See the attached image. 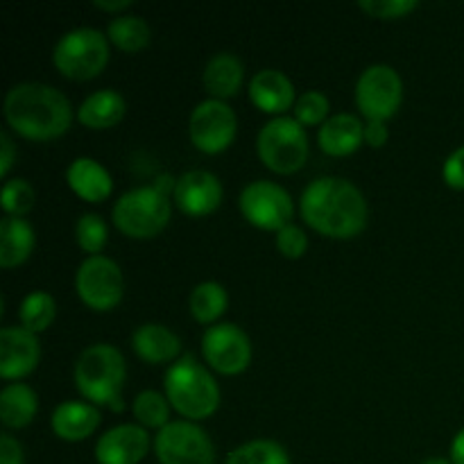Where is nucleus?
<instances>
[{"label":"nucleus","mask_w":464,"mask_h":464,"mask_svg":"<svg viewBox=\"0 0 464 464\" xmlns=\"http://www.w3.org/2000/svg\"><path fill=\"white\" fill-rule=\"evenodd\" d=\"M302 216L313 229L349 238L367 222V202L358 186L343 177H317L302 193Z\"/></svg>","instance_id":"obj_1"},{"label":"nucleus","mask_w":464,"mask_h":464,"mask_svg":"<svg viewBox=\"0 0 464 464\" xmlns=\"http://www.w3.org/2000/svg\"><path fill=\"white\" fill-rule=\"evenodd\" d=\"M3 111L9 125L27 139H53L71 125L72 109L57 86L18 82L5 93Z\"/></svg>","instance_id":"obj_2"},{"label":"nucleus","mask_w":464,"mask_h":464,"mask_svg":"<svg viewBox=\"0 0 464 464\" xmlns=\"http://www.w3.org/2000/svg\"><path fill=\"white\" fill-rule=\"evenodd\" d=\"M163 388H166L168 401L190 420L208 417L220 403V388L216 379L190 353L168 367Z\"/></svg>","instance_id":"obj_3"},{"label":"nucleus","mask_w":464,"mask_h":464,"mask_svg":"<svg viewBox=\"0 0 464 464\" xmlns=\"http://www.w3.org/2000/svg\"><path fill=\"white\" fill-rule=\"evenodd\" d=\"M75 385L86 399L95 403H111L122 408L121 385L125 379V358L113 344L98 343L86 347L75 362Z\"/></svg>","instance_id":"obj_4"},{"label":"nucleus","mask_w":464,"mask_h":464,"mask_svg":"<svg viewBox=\"0 0 464 464\" xmlns=\"http://www.w3.org/2000/svg\"><path fill=\"white\" fill-rule=\"evenodd\" d=\"M170 199L157 186H136L125 190L113 204L111 218L121 231L134 238L159 234L170 220Z\"/></svg>","instance_id":"obj_5"},{"label":"nucleus","mask_w":464,"mask_h":464,"mask_svg":"<svg viewBox=\"0 0 464 464\" xmlns=\"http://www.w3.org/2000/svg\"><path fill=\"white\" fill-rule=\"evenodd\" d=\"M258 157L276 172H295L308 157V136L295 116H276L258 130Z\"/></svg>","instance_id":"obj_6"},{"label":"nucleus","mask_w":464,"mask_h":464,"mask_svg":"<svg viewBox=\"0 0 464 464\" xmlns=\"http://www.w3.org/2000/svg\"><path fill=\"white\" fill-rule=\"evenodd\" d=\"M109 59L107 36L95 27H72L63 32L53 48V62L63 75L89 80L98 75Z\"/></svg>","instance_id":"obj_7"},{"label":"nucleus","mask_w":464,"mask_h":464,"mask_svg":"<svg viewBox=\"0 0 464 464\" xmlns=\"http://www.w3.org/2000/svg\"><path fill=\"white\" fill-rule=\"evenodd\" d=\"M154 453L161 464H213V442L195 421H168L154 435Z\"/></svg>","instance_id":"obj_8"},{"label":"nucleus","mask_w":464,"mask_h":464,"mask_svg":"<svg viewBox=\"0 0 464 464\" xmlns=\"http://www.w3.org/2000/svg\"><path fill=\"white\" fill-rule=\"evenodd\" d=\"M403 98L401 75L390 63H372L356 82V104L367 121H385Z\"/></svg>","instance_id":"obj_9"},{"label":"nucleus","mask_w":464,"mask_h":464,"mask_svg":"<svg viewBox=\"0 0 464 464\" xmlns=\"http://www.w3.org/2000/svg\"><path fill=\"white\" fill-rule=\"evenodd\" d=\"M75 288L82 302L95 311L113 308L122 297V272L113 258L91 254L75 272Z\"/></svg>","instance_id":"obj_10"},{"label":"nucleus","mask_w":464,"mask_h":464,"mask_svg":"<svg viewBox=\"0 0 464 464\" xmlns=\"http://www.w3.org/2000/svg\"><path fill=\"white\" fill-rule=\"evenodd\" d=\"M240 211L252 225L261 229H276L290 225L293 199L284 186L267 179H256L240 190Z\"/></svg>","instance_id":"obj_11"},{"label":"nucleus","mask_w":464,"mask_h":464,"mask_svg":"<svg viewBox=\"0 0 464 464\" xmlns=\"http://www.w3.org/2000/svg\"><path fill=\"white\" fill-rule=\"evenodd\" d=\"M188 131L193 143L204 152H222L236 136V113L225 100L207 98L195 104Z\"/></svg>","instance_id":"obj_12"},{"label":"nucleus","mask_w":464,"mask_h":464,"mask_svg":"<svg viewBox=\"0 0 464 464\" xmlns=\"http://www.w3.org/2000/svg\"><path fill=\"white\" fill-rule=\"evenodd\" d=\"M202 353L213 370L222 374H236L247 367L252 358V344L247 334L231 322H220L204 331Z\"/></svg>","instance_id":"obj_13"},{"label":"nucleus","mask_w":464,"mask_h":464,"mask_svg":"<svg viewBox=\"0 0 464 464\" xmlns=\"http://www.w3.org/2000/svg\"><path fill=\"white\" fill-rule=\"evenodd\" d=\"M172 198L177 207L188 216H204L222 202V184L213 172L193 168L175 181Z\"/></svg>","instance_id":"obj_14"},{"label":"nucleus","mask_w":464,"mask_h":464,"mask_svg":"<svg viewBox=\"0 0 464 464\" xmlns=\"http://www.w3.org/2000/svg\"><path fill=\"white\" fill-rule=\"evenodd\" d=\"M150 447L148 430L140 424H118L100 435L95 458L100 464H139Z\"/></svg>","instance_id":"obj_15"},{"label":"nucleus","mask_w":464,"mask_h":464,"mask_svg":"<svg viewBox=\"0 0 464 464\" xmlns=\"http://www.w3.org/2000/svg\"><path fill=\"white\" fill-rule=\"evenodd\" d=\"M41 347L34 331L25 326H3L0 329V374L5 379H18L32 372L39 362Z\"/></svg>","instance_id":"obj_16"},{"label":"nucleus","mask_w":464,"mask_h":464,"mask_svg":"<svg viewBox=\"0 0 464 464\" xmlns=\"http://www.w3.org/2000/svg\"><path fill=\"white\" fill-rule=\"evenodd\" d=\"M249 98L263 111L281 113L290 107L295 100V84L285 72L276 68H263L249 82Z\"/></svg>","instance_id":"obj_17"},{"label":"nucleus","mask_w":464,"mask_h":464,"mask_svg":"<svg viewBox=\"0 0 464 464\" xmlns=\"http://www.w3.org/2000/svg\"><path fill=\"white\" fill-rule=\"evenodd\" d=\"M50 424L59 438L77 442V440L89 438L98 429L100 411L93 403L86 401H62L53 411Z\"/></svg>","instance_id":"obj_18"},{"label":"nucleus","mask_w":464,"mask_h":464,"mask_svg":"<svg viewBox=\"0 0 464 464\" xmlns=\"http://www.w3.org/2000/svg\"><path fill=\"white\" fill-rule=\"evenodd\" d=\"M317 139H320L324 152L340 157V154L353 152L361 145V140L365 139V125H362L356 113H334V116L322 122Z\"/></svg>","instance_id":"obj_19"},{"label":"nucleus","mask_w":464,"mask_h":464,"mask_svg":"<svg viewBox=\"0 0 464 464\" xmlns=\"http://www.w3.org/2000/svg\"><path fill=\"white\" fill-rule=\"evenodd\" d=\"M68 186L75 190L80 198L89 202H100L111 193V175L102 163L91 157H77L66 170Z\"/></svg>","instance_id":"obj_20"},{"label":"nucleus","mask_w":464,"mask_h":464,"mask_svg":"<svg viewBox=\"0 0 464 464\" xmlns=\"http://www.w3.org/2000/svg\"><path fill=\"white\" fill-rule=\"evenodd\" d=\"M131 344H134L136 353L148 362L172 361L181 349L175 331L159 324V322H145V324L136 326L134 335H131Z\"/></svg>","instance_id":"obj_21"},{"label":"nucleus","mask_w":464,"mask_h":464,"mask_svg":"<svg viewBox=\"0 0 464 464\" xmlns=\"http://www.w3.org/2000/svg\"><path fill=\"white\" fill-rule=\"evenodd\" d=\"M243 62L234 53H218L207 62L202 82L213 98H229L243 84Z\"/></svg>","instance_id":"obj_22"},{"label":"nucleus","mask_w":464,"mask_h":464,"mask_svg":"<svg viewBox=\"0 0 464 464\" xmlns=\"http://www.w3.org/2000/svg\"><path fill=\"white\" fill-rule=\"evenodd\" d=\"M125 98L116 89H98L86 95L84 102L77 109V118L86 127L104 130V127L116 125L125 116Z\"/></svg>","instance_id":"obj_23"},{"label":"nucleus","mask_w":464,"mask_h":464,"mask_svg":"<svg viewBox=\"0 0 464 464\" xmlns=\"http://www.w3.org/2000/svg\"><path fill=\"white\" fill-rule=\"evenodd\" d=\"M34 247V229L21 216H5L0 220V266L14 267L25 261Z\"/></svg>","instance_id":"obj_24"},{"label":"nucleus","mask_w":464,"mask_h":464,"mask_svg":"<svg viewBox=\"0 0 464 464\" xmlns=\"http://www.w3.org/2000/svg\"><path fill=\"white\" fill-rule=\"evenodd\" d=\"M36 415V394L27 383H9L0 390V420L5 426L21 429Z\"/></svg>","instance_id":"obj_25"},{"label":"nucleus","mask_w":464,"mask_h":464,"mask_svg":"<svg viewBox=\"0 0 464 464\" xmlns=\"http://www.w3.org/2000/svg\"><path fill=\"white\" fill-rule=\"evenodd\" d=\"M107 34L118 48L127 50V53H136V50L145 48L150 44V25L143 16L139 14H118L111 18L107 25Z\"/></svg>","instance_id":"obj_26"},{"label":"nucleus","mask_w":464,"mask_h":464,"mask_svg":"<svg viewBox=\"0 0 464 464\" xmlns=\"http://www.w3.org/2000/svg\"><path fill=\"white\" fill-rule=\"evenodd\" d=\"M225 464H290V458L275 440H252L236 447Z\"/></svg>","instance_id":"obj_27"},{"label":"nucleus","mask_w":464,"mask_h":464,"mask_svg":"<svg viewBox=\"0 0 464 464\" xmlns=\"http://www.w3.org/2000/svg\"><path fill=\"white\" fill-rule=\"evenodd\" d=\"M227 290L218 281H202L190 293V313L199 322H213L225 313Z\"/></svg>","instance_id":"obj_28"},{"label":"nucleus","mask_w":464,"mask_h":464,"mask_svg":"<svg viewBox=\"0 0 464 464\" xmlns=\"http://www.w3.org/2000/svg\"><path fill=\"white\" fill-rule=\"evenodd\" d=\"M18 315H21V324L36 334V331H44L54 320V315H57V304H54V297L50 293L34 290V293H30L21 302Z\"/></svg>","instance_id":"obj_29"},{"label":"nucleus","mask_w":464,"mask_h":464,"mask_svg":"<svg viewBox=\"0 0 464 464\" xmlns=\"http://www.w3.org/2000/svg\"><path fill=\"white\" fill-rule=\"evenodd\" d=\"M134 415L143 426H154V429H163L170 417V408H168L166 394L157 392V390H143L136 394L134 399Z\"/></svg>","instance_id":"obj_30"},{"label":"nucleus","mask_w":464,"mask_h":464,"mask_svg":"<svg viewBox=\"0 0 464 464\" xmlns=\"http://www.w3.org/2000/svg\"><path fill=\"white\" fill-rule=\"evenodd\" d=\"M34 188H32L30 181L21 179V177L7 179L3 184V190H0V202H3L7 216H23V213L34 207Z\"/></svg>","instance_id":"obj_31"},{"label":"nucleus","mask_w":464,"mask_h":464,"mask_svg":"<svg viewBox=\"0 0 464 464\" xmlns=\"http://www.w3.org/2000/svg\"><path fill=\"white\" fill-rule=\"evenodd\" d=\"M77 243L91 254H98L107 243V222L98 213H82L75 225Z\"/></svg>","instance_id":"obj_32"},{"label":"nucleus","mask_w":464,"mask_h":464,"mask_svg":"<svg viewBox=\"0 0 464 464\" xmlns=\"http://www.w3.org/2000/svg\"><path fill=\"white\" fill-rule=\"evenodd\" d=\"M329 113V98L322 91H304L295 102V118L302 125H315L322 122Z\"/></svg>","instance_id":"obj_33"},{"label":"nucleus","mask_w":464,"mask_h":464,"mask_svg":"<svg viewBox=\"0 0 464 464\" xmlns=\"http://www.w3.org/2000/svg\"><path fill=\"white\" fill-rule=\"evenodd\" d=\"M417 5H420L417 0H358V7L376 18L403 16V14L412 12Z\"/></svg>","instance_id":"obj_34"},{"label":"nucleus","mask_w":464,"mask_h":464,"mask_svg":"<svg viewBox=\"0 0 464 464\" xmlns=\"http://www.w3.org/2000/svg\"><path fill=\"white\" fill-rule=\"evenodd\" d=\"M276 247H279V252L284 254V256L299 258L304 252H306L308 238L306 234H304L302 227L290 222V225L281 227V229L276 231Z\"/></svg>","instance_id":"obj_35"},{"label":"nucleus","mask_w":464,"mask_h":464,"mask_svg":"<svg viewBox=\"0 0 464 464\" xmlns=\"http://www.w3.org/2000/svg\"><path fill=\"white\" fill-rule=\"evenodd\" d=\"M444 181L453 188H464V145L453 150L444 161Z\"/></svg>","instance_id":"obj_36"},{"label":"nucleus","mask_w":464,"mask_h":464,"mask_svg":"<svg viewBox=\"0 0 464 464\" xmlns=\"http://www.w3.org/2000/svg\"><path fill=\"white\" fill-rule=\"evenodd\" d=\"M0 464H23V447L9 433H0Z\"/></svg>","instance_id":"obj_37"},{"label":"nucleus","mask_w":464,"mask_h":464,"mask_svg":"<svg viewBox=\"0 0 464 464\" xmlns=\"http://www.w3.org/2000/svg\"><path fill=\"white\" fill-rule=\"evenodd\" d=\"M14 157H16V148H14V140L7 131H0V175H7L9 168H12Z\"/></svg>","instance_id":"obj_38"},{"label":"nucleus","mask_w":464,"mask_h":464,"mask_svg":"<svg viewBox=\"0 0 464 464\" xmlns=\"http://www.w3.org/2000/svg\"><path fill=\"white\" fill-rule=\"evenodd\" d=\"M365 140L372 148H381L388 140V127L385 121H367L365 125Z\"/></svg>","instance_id":"obj_39"},{"label":"nucleus","mask_w":464,"mask_h":464,"mask_svg":"<svg viewBox=\"0 0 464 464\" xmlns=\"http://www.w3.org/2000/svg\"><path fill=\"white\" fill-rule=\"evenodd\" d=\"M451 462L464 464V429L458 430V435L451 442Z\"/></svg>","instance_id":"obj_40"},{"label":"nucleus","mask_w":464,"mask_h":464,"mask_svg":"<svg viewBox=\"0 0 464 464\" xmlns=\"http://www.w3.org/2000/svg\"><path fill=\"white\" fill-rule=\"evenodd\" d=\"M131 0H95V7L109 9V12H118V9L130 7Z\"/></svg>","instance_id":"obj_41"},{"label":"nucleus","mask_w":464,"mask_h":464,"mask_svg":"<svg viewBox=\"0 0 464 464\" xmlns=\"http://www.w3.org/2000/svg\"><path fill=\"white\" fill-rule=\"evenodd\" d=\"M421 464H453L451 460H449V458H442V456H433V458H429V460H424Z\"/></svg>","instance_id":"obj_42"}]
</instances>
